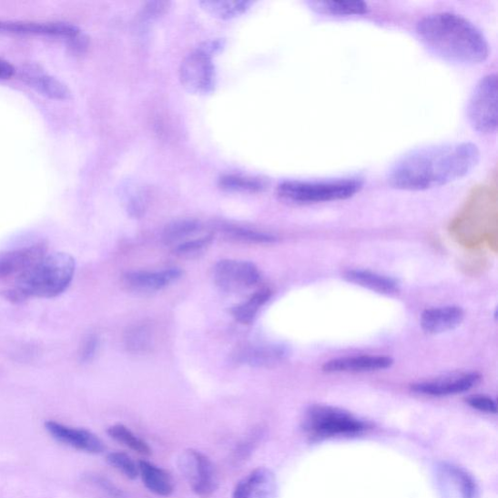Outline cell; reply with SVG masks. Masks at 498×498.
<instances>
[{
	"mask_svg": "<svg viewBox=\"0 0 498 498\" xmlns=\"http://www.w3.org/2000/svg\"><path fill=\"white\" fill-rule=\"evenodd\" d=\"M479 160L478 147L468 142L426 147L398 161L391 169L389 182L400 190H428L464 178Z\"/></svg>",
	"mask_w": 498,
	"mask_h": 498,
	"instance_id": "1",
	"label": "cell"
},
{
	"mask_svg": "<svg viewBox=\"0 0 498 498\" xmlns=\"http://www.w3.org/2000/svg\"><path fill=\"white\" fill-rule=\"evenodd\" d=\"M417 32L426 46L446 60L475 65L488 59L490 46L486 37L458 14H431L418 23Z\"/></svg>",
	"mask_w": 498,
	"mask_h": 498,
	"instance_id": "2",
	"label": "cell"
},
{
	"mask_svg": "<svg viewBox=\"0 0 498 498\" xmlns=\"http://www.w3.org/2000/svg\"><path fill=\"white\" fill-rule=\"evenodd\" d=\"M76 263L66 252L46 255L21 274L16 287L5 292L9 301L21 303L27 298H55L64 293L76 274Z\"/></svg>",
	"mask_w": 498,
	"mask_h": 498,
	"instance_id": "3",
	"label": "cell"
},
{
	"mask_svg": "<svg viewBox=\"0 0 498 498\" xmlns=\"http://www.w3.org/2000/svg\"><path fill=\"white\" fill-rule=\"evenodd\" d=\"M363 188L360 178H336L316 181H286L278 193L283 200L294 204H319L347 200Z\"/></svg>",
	"mask_w": 498,
	"mask_h": 498,
	"instance_id": "4",
	"label": "cell"
},
{
	"mask_svg": "<svg viewBox=\"0 0 498 498\" xmlns=\"http://www.w3.org/2000/svg\"><path fill=\"white\" fill-rule=\"evenodd\" d=\"M303 430L310 438L355 436L364 432L367 424L343 409L315 405L306 412Z\"/></svg>",
	"mask_w": 498,
	"mask_h": 498,
	"instance_id": "5",
	"label": "cell"
},
{
	"mask_svg": "<svg viewBox=\"0 0 498 498\" xmlns=\"http://www.w3.org/2000/svg\"><path fill=\"white\" fill-rule=\"evenodd\" d=\"M217 45L198 48L185 56L179 68V77L183 87L190 93L208 95L216 84V69L211 53Z\"/></svg>",
	"mask_w": 498,
	"mask_h": 498,
	"instance_id": "6",
	"label": "cell"
},
{
	"mask_svg": "<svg viewBox=\"0 0 498 498\" xmlns=\"http://www.w3.org/2000/svg\"><path fill=\"white\" fill-rule=\"evenodd\" d=\"M468 119L481 134L497 129V77L489 75L481 79L467 107Z\"/></svg>",
	"mask_w": 498,
	"mask_h": 498,
	"instance_id": "7",
	"label": "cell"
},
{
	"mask_svg": "<svg viewBox=\"0 0 498 498\" xmlns=\"http://www.w3.org/2000/svg\"><path fill=\"white\" fill-rule=\"evenodd\" d=\"M178 468L193 493L202 498L211 496L218 489L215 465L200 451H184L178 458Z\"/></svg>",
	"mask_w": 498,
	"mask_h": 498,
	"instance_id": "8",
	"label": "cell"
},
{
	"mask_svg": "<svg viewBox=\"0 0 498 498\" xmlns=\"http://www.w3.org/2000/svg\"><path fill=\"white\" fill-rule=\"evenodd\" d=\"M0 33L66 38L77 51L88 47V38L74 25L64 22L0 21Z\"/></svg>",
	"mask_w": 498,
	"mask_h": 498,
	"instance_id": "9",
	"label": "cell"
},
{
	"mask_svg": "<svg viewBox=\"0 0 498 498\" xmlns=\"http://www.w3.org/2000/svg\"><path fill=\"white\" fill-rule=\"evenodd\" d=\"M213 278L220 290L239 292L254 288L261 275L259 268L249 261L224 259L213 269Z\"/></svg>",
	"mask_w": 498,
	"mask_h": 498,
	"instance_id": "10",
	"label": "cell"
},
{
	"mask_svg": "<svg viewBox=\"0 0 498 498\" xmlns=\"http://www.w3.org/2000/svg\"><path fill=\"white\" fill-rule=\"evenodd\" d=\"M46 429L60 443L76 450L94 454L105 451L103 441L89 431L71 428V426L53 421L46 422Z\"/></svg>",
	"mask_w": 498,
	"mask_h": 498,
	"instance_id": "11",
	"label": "cell"
},
{
	"mask_svg": "<svg viewBox=\"0 0 498 498\" xmlns=\"http://www.w3.org/2000/svg\"><path fill=\"white\" fill-rule=\"evenodd\" d=\"M480 380L477 373H464L415 383L412 391L422 395L450 396L471 391L478 385Z\"/></svg>",
	"mask_w": 498,
	"mask_h": 498,
	"instance_id": "12",
	"label": "cell"
},
{
	"mask_svg": "<svg viewBox=\"0 0 498 498\" xmlns=\"http://www.w3.org/2000/svg\"><path fill=\"white\" fill-rule=\"evenodd\" d=\"M232 498H277L275 474L266 467L254 469L237 483Z\"/></svg>",
	"mask_w": 498,
	"mask_h": 498,
	"instance_id": "13",
	"label": "cell"
},
{
	"mask_svg": "<svg viewBox=\"0 0 498 498\" xmlns=\"http://www.w3.org/2000/svg\"><path fill=\"white\" fill-rule=\"evenodd\" d=\"M46 251V244L37 243L30 247L0 252V278L14 275L19 277L44 259Z\"/></svg>",
	"mask_w": 498,
	"mask_h": 498,
	"instance_id": "14",
	"label": "cell"
},
{
	"mask_svg": "<svg viewBox=\"0 0 498 498\" xmlns=\"http://www.w3.org/2000/svg\"><path fill=\"white\" fill-rule=\"evenodd\" d=\"M393 360L383 355H353L339 358L322 366L326 373H365L391 368Z\"/></svg>",
	"mask_w": 498,
	"mask_h": 498,
	"instance_id": "15",
	"label": "cell"
},
{
	"mask_svg": "<svg viewBox=\"0 0 498 498\" xmlns=\"http://www.w3.org/2000/svg\"><path fill=\"white\" fill-rule=\"evenodd\" d=\"M181 276L182 272L177 268L156 272L135 271L126 273L123 276V282L130 290L147 293L162 290L180 279Z\"/></svg>",
	"mask_w": 498,
	"mask_h": 498,
	"instance_id": "16",
	"label": "cell"
},
{
	"mask_svg": "<svg viewBox=\"0 0 498 498\" xmlns=\"http://www.w3.org/2000/svg\"><path fill=\"white\" fill-rule=\"evenodd\" d=\"M464 320V311L457 306L425 310L421 317V326L425 333L442 334L459 327Z\"/></svg>",
	"mask_w": 498,
	"mask_h": 498,
	"instance_id": "17",
	"label": "cell"
},
{
	"mask_svg": "<svg viewBox=\"0 0 498 498\" xmlns=\"http://www.w3.org/2000/svg\"><path fill=\"white\" fill-rule=\"evenodd\" d=\"M23 79L39 94L59 101L70 98L71 92L66 85L45 73L38 66H30L23 70Z\"/></svg>",
	"mask_w": 498,
	"mask_h": 498,
	"instance_id": "18",
	"label": "cell"
},
{
	"mask_svg": "<svg viewBox=\"0 0 498 498\" xmlns=\"http://www.w3.org/2000/svg\"><path fill=\"white\" fill-rule=\"evenodd\" d=\"M138 472L144 485L152 493L162 497H168L174 493L173 478L160 466L148 461H140Z\"/></svg>",
	"mask_w": 498,
	"mask_h": 498,
	"instance_id": "19",
	"label": "cell"
},
{
	"mask_svg": "<svg viewBox=\"0 0 498 498\" xmlns=\"http://www.w3.org/2000/svg\"><path fill=\"white\" fill-rule=\"evenodd\" d=\"M345 279L357 286L380 294L392 295L400 291V286L391 278L366 271V269H350L345 273Z\"/></svg>",
	"mask_w": 498,
	"mask_h": 498,
	"instance_id": "20",
	"label": "cell"
},
{
	"mask_svg": "<svg viewBox=\"0 0 498 498\" xmlns=\"http://www.w3.org/2000/svg\"><path fill=\"white\" fill-rule=\"evenodd\" d=\"M287 355L288 351L282 346H256L241 351L239 360L252 367H269L281 362Z\"/></svg>",
	"mask_w": 498,
	"mask_h": 498,
	"instance_id": "21",
	"label": "cell"
},
{
	"mask_svg": "<svg viewBox=\"0 0 498 498\" xmlns=\"http://www.w3.org/2000/svg\"><path fill=\"white\" fill-rule=\"evenodd\" d=\"M205 11L211 16L229 20L241 15L252 5L251 2L246 0H206L200 3Z\"/></svg>",
	"mask_w": 498,
	"mask_h": 498,
	"instance_id": "22",
	"label": "cell"
},
{
	"mask_svg": "<svg viewBox=\"0 0 498 498\" xmlns=\"http://www.w3.org/2000/svg\"><path fill=\"white\" fill-rule=\"evenodd\" d=\"M272 292L269 289L256 291L247 302L232 308L231 314L241 324H250L258 316L259 310L269 300Z\"/></svg>",
	"mask_w": 498,
	"mask_h": 498,
	"instance_id": "23",
	"label": "cell"
},
{
	"mask_svg": "<svg viewBox=\"0 0 498 498\" xmlns=\"http://www.w3.org/2000/svg\"><path fill=\"white\" fill-rule=\"evenodd\" d=\"M202 225L192 219H180L168 224L163 232V240L166 245H179L188 238L200 232Z\"/></svg>",
	"mask_w": 498,
	"mask_h": 498,
	"instance_id": "24",
	"label": "cell"
},
{
	"mask_svg": "<svg viewBox=\"0 0 498 498\" xmlns=\"http://www.w3.org/2000/svg\"><path fill=\"white\" fill-rule=\"evenodd\" d=\"M107 433L113 440H116L117 442L135 452L141 455H147V457L152 453V450L146 441L142 440L123 424L110 426Z\"/></svg>",
	"mask_w": 498,
	"mask_h": 498,
	"instance_id": "25",
	"label": "cell"
},
{
	"mask_svg": "<svg viewBox=\"0 0 498 498\" xmlns=\"http://www.w3.org/2000/svg\"><path fill=\"white\" fill-rule=\"evenodd\" d=\"M310 5L320 13L334 16L362 15L369 10L367 4L362 2H335V0L330 2L327 0V2H311Z\"/></svg>",
	"mask_w": 498,
	"mask_h": 498,
	"instance_id": "26",
	"label": "cell"
},
{
	"mask_svg": "<svg viewBox=\"0 0 498 498\" xmlns=\"http://www.w3.org/2000/svg\"><path fill=\"white\" fill-rule=\"evenodd\" d=\"M444 471L448 476L452 479L455 485L458 486L462 498L476 497V483L472 475H469L464 469L454 465H445Z\"/></svg>",
	"mask_w": 498,
	"mask_h": 498,
	"instance_id": "27",
	"label": "cell"
},
{
	"mask_svg": "<svg viewBox=\"0 0 498 498\" xmlns=\"http://www.w3.org/2000/svg\"><path fill=\"white\" fill-rule=\"evenodd\" d=\"M228 236L231 239L244 244H273L276 238L272 235L246 229L240 227H226L225 229Z\"/></svg>",
	"mask_w": 498,
	"mask_h": 498,
	"instance_id": "28",
	"label": "cell"
},
{
	"mask_svg": "<svg viewBox=\"0 0 498 498\" xmlns=\"http://www.w3.org/2000/svg\"><path fill=\"white\" fill-rule=\"evenodd\" d=\"M219 184L223 189L236 192L254 193L264 188L262 181L240 176H225L220 179Z\"/></svg>",
	"mask_w": 498,
	"mask_h": 498,
	"instance_id": "29",
	"label": "cell"
},
{
	"mask_svg": "<svg viewBox=\"0 0 498 498\" xmlns=\"http://www.w3.org/2000/svg\"><path fill=\"white\" fill-rule=\"evenodd\" d=\"M107 461L127 479L135 480L139 476L138 465L125 452H110L107 455Z\"/></svg>",
	"mask_w": 498,
	"mask_h": 498,
	"instance_id": "30",
	"label": "cell"
},
{
	"mask_svg": "<svg viewBox=\"0 0 498 498\" xmlns=\"http://www.w3.org/2000/svg\"><path fill=\"white\" fill-rule=\"evenodd\" d=\"M126 346L132 351H146L151 346L152 336L146 326H137L127 331L125 339Z\"/></svg>",
	"mask_w": 498,
	"mask_h": 498,
	"instance_id": "31",
	"label": "cell"
},
{
	"mask_svg": "<svg viewBox=\"0 0 498 498\" xmlns=\"http://www.w3.org/2000/svg\"><path fill=\"white\" fill-rule=\"evenodd\" d=\"M211 241V235H205L200 238L191 239L178 245L175 249V253L179 256H184V258H191V256L203 252L209 247Z\"/></svg>",
	"mask_w": 498,
	"mask_h": 498,
	"instance_id": "32",
	"label": "cell"
},
{
	"mask_svg": "<svg viewBox=\"0 0 498 498\" xmlns=\"http://www.w3.org/2000/svg\"><path fill=\"white\" fill-rule=\"evenodd\" d=\"M466 402L469 406L480 412H488V414H496V402L489 396L473 395L467 398Z\"/></svg>",
	"mask_w": 498,
	"mask_h": 498,
	"instance_id": "33",
	"label": "cell"
},
{
	"mask_svg": "<svg viewBox=\"0 0 498 498\" xmlns=\"http://www.w3.org/2000/svg\"><path fill=\"white\" fill-rule=\"evenodd\" d=\"M98 349V339L95 335H90L85 339L80 350V358L83 362L91 361Z\"/></svg>",
	"mask_w": 498,
	"mask_h": 498,
	"instance_id": "34",
	"label": "cell"
},
{
	"mask_svg": "<svg viewBox=\"0 0 498 498\" xmlns=\"http://www.w3.org/2000/svg\"><path fill=\"white\" fill-rule=\"evenodd\" d=\"M168 3H149L144 9V15L146 18L153 19L158 18L167 10Z\"/></svg>",
	"mask_w": 498,
	"mask_h": 498,
	"instance_id": "35",
	"label": "cell"
},
{
	"mask_svg": "<svg viewBox=\"0 0 498 498\" xmlns=\"http://www.w3.org/2000/svg\"><path fill=\"white\" fill-rule=\"evenodd\" d=\"M15 73V69L8 62L0 60V79H8Z\"/></svg>",
	"mask_w": 498,
	"mask_h": 498,
	"instance_id": "36",
	"label": "cell"
}]
</instances>
